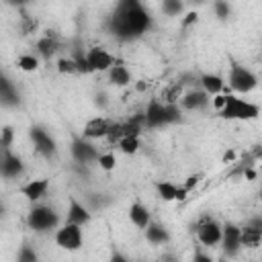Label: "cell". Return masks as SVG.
Wrapping results in <instances>:
<instances>
[{"label": "cell", "instance_id": "6da1fadb", "mask_svg": "<svg viewBox=\"0 0 262 262\" xmlns=\"http://www.w3.org/2000/svg\"><path fill=\"white\" fill-rule=\"evenodd\" d=\"M106 27L113 37L121 41H133L147 33V29L151 27V16L143 2L131 6H115Z\"/></svg>", "mask_w": 262, "mask_h": 262}, {"label": "cell", "instance_id": "7a4b0ae2", "mask_svg": "<svg viewBox=\"0 0 262 262\" xmlns=\"http://www.w3.org/2000/svg\"><path fill=\"white\" fill-rule=\"evenodd\" d=\"M143 125L149 129H160V127H168L174 125L182 119V111L176 102H166L160 98H151L147 102V108L143 113Z\"/></svg>", "mask_w": 262, "mask_h": 262}, {"label": "cell", "instance_id": "3957f363", "mask_svg": "<svg viewBox=\"0 0 262 262\" xmlns=\"http://www.w3.org/2000/svg\"><path fill=\"white\" fill-rule=\"evenodd\" d=\"M219 117L227 119V121H254L260 115V106L248 98H244L242 94H225V100L221 104V108L217 111Z\"/></svg>", "mask_w": 262, "mask_h": 262}, {"label": "cell", "instance_id": "277c9868", "mask_svg": "<svg viewBox=\"0 0 262 262\" xmlns=\"http://www.w3.org/2000/svg\"><path fill=\"white\" fill-rule=\"evenodd\" d=\"M59 223H61L59 221V213L51 205H45V203H33V207L27 213V225L35 233L55 231V227Z\"/></svg>", "mask_w": 262, "mask_h": 262}, {"label": "cell", "instance_id": "5b68a950", "mask_svg": "<svg viewBox=\"0 0 262 262\" xmlns=\"http://www.w3.org/2000/svg\"><path fill=\"white\" fill-rule=\"evenodd\" d=\"M225 84L235 94H248V92L258 88V74L254 70L242 66V63H231Z\"/></svg>", "mask_w": 262, "mask_h": 262}, {"label": "cell", "instance_id": "8992f818", "mask_svg": "<svg viewBox=\"0 0 262 262\" xmlns=\"http://www.w3.org/2000/svg\"><path fill=\"white\" fill-rule=\"evenodd\" d=\"M53 239H55V246L66 252H78L84 246V227L63 221L55 227Z\"/></svg>", "mask_w": 262, "mask_h": 262}, {"label": "cell", "instance_id": "52a82bcc", "mask_svg": "<svg viewBox=\"0 0 262 262\" xmlns=\"http://www.w3.org/2000/svg\"><path fill=\"white\" fill-rule=\"evenodd\" d=\"M29 139L35 147V151L45 158V160H53L57 156V143H55V137L41 125H33L29 129Z\"/></svg>", "mask_w": 262, "mask_h": 262}, {"label": "cell", "instance_id": "ba28073f", "mask_svg": "<svg viewBox=\"0 0 262 262\" xmlns=\"http://www.w3.org/2000/svg\"><path fill=\"white\" fill-rule=\"evenodd\" d=\"M194 237L203 248H215L221 239V223L209 215L201 217L194 225Z\"/></svg>", "mask_w": 262, "mask_h": 262}, {"label": "cell", "instance_id": "9c48e42d", "mask_svg": "<svg viewBox=\"0 0 262 262\" xmlns=\"http://www.w3.org/2000/svg\"><path fill=\"white\" fill-rule=\"evenodd\" d=\"M70 154H72V160H74L76 164H80V166H90V164L96 162L98 147H96L90 139H86V137H82V135H76V137L72 139V143H70Z\"/></svg>", "mask_w": 262, "mask_h": 262}, {"label": "cell", "instance_id": "30bf717a", "mask_svg": "<svg viewBox=\"0 0 262 262\" xmlns=\"http://www.w3.org/2000/svg\"><path fill=\"white\" fill-rule=\"evenodd\" d=\"M25 174V164L12 147H0V176L6 180H16Z\"/></svg>", "mask_w": 262, "mask_h": 262}, {"label": "cell", "instance_id": "8fae6325", "mask_svg": "<svg viewBox=\"0 0 262 262\" xmlns=\"http://www.w3.org/2000/svg\"><path fill=\"white\" fill-rule=\"evenodd\" d=\"M84 57H86V63H88V68H90V74H92V72H106L113 63L119 61L108 49H104V47H100V45H94V47L86 49Z\"/></svg>", "mask_w": 262, "mask_h": 262}, {"label": "cell", "instance_id": "7c38bea8", "mask_svg": "<svg viewBox=\"0 0 262 262\" xmlns=\"http://www.w3.org/2000/svg\"><path fill=\"white\" fill-rule=\"evenodd\" d=\"M219 246H221L223 254L229 256V258H233L242 250V244H239V225L237 223H233V221L221 223V239H219Z\"/></svg>", "mask_w": 262, "mask_h": 262}, {"label": "cell", "instance_id": "4fadbf2b", "mask_svg": "<svg viewBox=\"0 0 262 262\" xmlns=\"http://www.w3.org/2000/svg\"><path fill=\"white\" fill-rule=\"evenodd\" d=\"M239 244L242 248H258L262 244V217H254L246 225H239Z\"/></svg>", "mask_w": 262, "mask_h": 262}, {"label": "cell", "instance_id": "5bb4252c", "mask_svg": "<svg viewBox=\"0 0 262 262\" xmlns=\"http://www.w3.org/2000/svg\"><path fill=\"white\" fill-rule=\"evenodd\" d=\"M209 102H211V96L205 90H201V88L186 90L178 98V106L182 111H203V108L209 106Z\"/></svg>", "mask_w": 262, "mask_h": 262}, {"label": "cell", "instance_id": "9a60e30c", "mask_svg": "<svg viewBox=\"0 0 262 262\" xmlns=\"http://www.w3.org/2000/svg\"><path fill=\"white\" fill-rule=\"evenodd\" d=\"M111 125H113V121H108L106 117L96 115V117H92V119H88V121L84 123V127H82V137H86V139H90V141L106 139V135H108V131H111Z\"/></svg>", "mask_w": 262, "mask_h": 262}, {"label": "cell", "instance_id": "2e32d148", "mask_svg": "<svg viewBox=\"0 0 262 262\" xmlns=\"http://www.w3.org/2000/svg\"><path fill=\"white\" fill-rule=\"evenodd\" d=\"M49 192V178H31L18 186V194L31 203H39Z\"/></svg>", "mask_w": 262, "mask_h": 262}, {"label": "cell", "instance_id": "e0dca14e", "mask_svg": "<svg viewBox=\"0 0 262 262\" xmlns=\"http://www.w3.org/2000/svg\"><path fill=\"white\" fill-rule=\"evenodd\" d=\"M66 221L86 227V225L92 221V213H90V209H88L82 201H78L76 196H70L68 209H66Z\"/></svg>", "mask_w": 262, "mask_h": 262}, {"label": "cell", "instance_id": "ac0fdd59", "mask_svg": "<svg viewBox=\"0 0 262 262\" xmlns=\"http://www.w3.org/2000/svg\"><path fill=\"white\" fill-rule=\"evenodd\" d=\"M199 84H201V90H205L209 96L225 92V88H227L225 78L221 74H215V72H203L199 76Z\"/></svg>", "mask_w": 262, "mask_h": 262}, {"label": "cell", "instance_id": "d6986e66", "mask_svg": "<svg viewBox=\"0 0 262 262\" xmlns=\"http://www.w3.org/2000/svg\"><path fill=\"white\" fill-rule=\"evenodd\" d=\"M106 76H108V82H111L113 86H117V88H125V86L133 84V76H131L129 68H127L125 63H121V61L113 63V66L106 70Z\"/></svg>", "mask_w": 262, "mask_h": 262}, {"label": "cell", "instance_id": "ffe728a7", "mask_svg": "<svg viewBox=\"0 0 262 262\" xmlns=\"http://www.w3.org/2000/svg\"><path fill=\"white\" fill-rule=\"evenodd\" d=\"M127 215H129V221H131L137 229H145L147 223L151 221V213H149L147 205H143L141 201H133V203L129 205Z\"/></svg>", "mask_w": 262, "mask_h": 262}, {"label": "cell", "instance_id": "44dd1931", "mask_svg": "<svg viewBox=\"0 0 262 262\" xmlns=\"http://www.w3.org/2000/svg\"><path fill=\"white\" fill-rule=\"evenodd\" d=\"M143 233H145V239L151 246H166L170 242V231L166 229V225H162L160 221H154V219L147 223Z\"/></svg>", "mask_w": 262, "mask_h": 262}, {"label": "cell", "instance_id": "7402d4cb", "mask_svg": "<svg viewBox=\"0 0 262 262\" xmlns=\"http://www.w3.org/2000/svg\"><path fill=\"white\" fill-rule=\"evenodd\" d=\"M0 102L4 106H16L18 104V92H16L14 84L10 82V78H6L4 74H0Z\"/></svg>", "mask_w": 262, "mask_h": 262}, {"label": "cell", "instance_id": "603a6c76", "mask_svg": "<svg viewBox=\"0 0 262 262\" xmlns=\"http://www.w3.org/2000/svg\"><path fill=\"white\" fill-rule=\"evenodd\" d=\"M154 188H156V194H158L164 203H172V201L178 199V184L172 182V180H158V182L154 184Z\"/></svg>", "mask_w": 262, "mask_h": 262}, {"label": "cell", "instance_id": "cb8c5ba5", "mask_svg": "<svg viewBox=\"0 0 262 262\" xmlns=\"http://www.w3.org/2000/svg\"><path fill=\"white\" fill-rule=\"evenodd\" d=\"M57 41H55V37H51V35H43L39 41H37V45H35V49H37V55L39 57H43V59H49V57H53L55 53H57Z\"/></svg>", "mask_w": 262, "mask_h": 262}, {"label": "cell", "instance_id": "d4e9b609", "mask_svg": "<svg viewBox=\"0 0 262 262\" xmlns=\"http://www.w3.org/2000/svg\"><path fill=\"white\" fill-rule=\"evenodd\" d=\"M115 143H117L119 151L125 154V156H133V154H137L139 147H141L139 135H123V137H119Z\"/></svg>", "mask_w": 262, "mask_h": 262}, {"label": "cell", "instance_id": "484cf974", "mask_svg": "<svg viewBox=\"0 0 262 262\" xmlns=\"http://www.w3.org/2000/svg\"><path fill=\"white\" fill-rule=\"evenodd\" d=\"M160 10H162L166 16H170V18L182 16V14L186 12V2H184V0H162V2H160Z\"/></svg>", "mask_w": 262, "mask_h": 262}, {"label": "cell", "instance_id": "4316f807", "mask_svg": "<svg viewBox=\"0 0 262 262\" xmlns=\"http://www.w3.org/2000/svg\"><path fill=\"white\" fill-rule=\"evenodd\" d=\"M16 68L20 72H27V74L37 72L39 70V55L37 53H20L16 57Z\"/></svg>", "mask_w": 262, "mask_h": 262}, {"label": "cell", "instance_id": "83f0119b", "mask_svg": "<svg viewBox=\"0 0 262 262\" xmlns=\"http://www.w3.org/2000/svg\"><path fill=\"white\" fill-rule=\"evenodd\" d=\"M102 172H113L117 168V156L115 151H98L96 162H94Z\"/></svg>", "mask_w": 262, "mask_h": 262}, {"label": "cell", "instance_id": "f1b7e54d", "mask_svg": "<svg viewBox=\"0 0 262 262\" xmlns=\"http://www.w3.org/2000/svg\"><path fill=\"white\" fill-rule=\"evenodd\" d=\"M213 14H215L217 20H221V23L229 20L231 14H233V8H231L229 0H213Z\"/></svg>", "mask_w": 262, "mask_h": 262}, {"label": "cell", "instance_id": "f546056e", "mask_svg": "<svg viewBox=\"0 0 262 262\" xmlns=\"http://www.w3.org/2000/svg\"><path fill=\"white\" fill-rule=\"evenodd\" d=\"M57 72L59 74H66V76H74V74H78V66H76V59H74V55L70 57H59L57 59Z\"/></svg>", "mask_w": 262, "mask_h": 262}, {"label": "cell", "instance_id": "4dcf8cb0", "mask_svg": "<svg viewBox=\"0 0 262 262\" xmlns=\"http://www.w3.org/2000/svg\"><path fill=\"white\" fill-rule=\"evenodd\" d=\"M37 258H39L37 252H35L31 246H27V244L20 246V250L16 252V260H18V262H37Z\"/></svg>", "mask_w": 262, "mask_h": 262}, {"label": "cell", "instance_id": "1f68e13d", "mask_svg": "<svg viewBox=\"0 0 262 262\" xmlns=\"http://www.w3.org/2000/svg\"><path fill=\"white\" fill-rule=\"evenodd\" d=\"M14 143V129L10 125L0 129V147H12Z\"/></svg>", "mask_w": 262, "mask_h": 262}, {"label": "cell", "instance_id": "d6a6232c", "mask_svg": "<svg viewBox=\"0 0 262 262\" xmlns=\"http://www.w3.org/2000/svg\"><path fill=\"white\" fill-rule=\"evenodd\" d=\"M196 20H199V12H196V10H188V12H184V14L180 16V25H182V29L192 27Z\"/></svg>", "mask_w": 262, "mask_h": 262}, {"label": "cell", "instance_id": "836d02e7", "mask_svg": "<svg viewBox=\"0 0 262 262\" xmlns=\"http://www.w3.org/2000/svg\"><path fill=\"white\" fill-rule=\"evenodd\" d=\"M201 178H203V174H192V176H188V178L182 182V186H184L188 192H192V188H194V186L201 182Z\"/></svg>", "mask_w": 262, "mask_h": 262}, {"label": "cell", "instance_id": "e575fe53", "mask_svg": "<svg viewBox=\"0 0 262 262\" xmlns=\"http://www.w3.org/2000/svg\"><path fill=\"white\" fill-rule=\"evenodd\" d=\"M94 104H96L98 108H104V106L108 104V96H106V92H102V90L96 92V94H94Z\"/></svg>", "mask_w": 262, "mask_h": 262}, {"label": "cell", "instance_id": "d590c367", "mask_svg": "<svg viewBox=\"0 0 262 262\" xmlns=\"http://www.w3.org/2000/svg\"><path fill=\"white\" fill-rule=\"evenodd\" d=\"M194 260L196 262H211V256L209 254H203V252H194Z\"/></svg>", "mask_w": 262, "mask_h": 262}, {"label": "cell", "instance_id": "8d00e7d4", "mask_svg": "<svg viewBox=\"0 0 262 262\" xmlns=\"http://www.w3.org/2000/svg\"><path fill=\"white\" fill-rule=\"evenodd\" d=\"M10 6H27V4H31L33 0H6Z\"/></svg>", "mask_w": 262, "mask_h": 262}, {"label": "cell", "instance_id": "74e56055", "mask_svg": "<svg viewBox=\"0 0 262 262\" xmlns=\"http://www.w3.org/2000/svg\"><path fill=\"white\" fill-rule=\"evenodd\" d=\"M139 2H143V0H119L117 6H131V4H139Z\"/></svg>", "mask_w": 262, "mask_h": 262}, {"label": "cell", "instance_id": "f35d334b", "mask_svg": "<svg viewBox=\"0 0 262 262\" xmlns=\"http://www.w3.org/2000/svg\"><path fill=\"white\" fill-rule=\"evenodd\" d=\"M184 2H186V4H190V6H196V8H199V6H203V4H207V0H184Z\"/></svg>", "mask_w": 262, "mask_h": 262}, {"label": "cell", "instance_id": "ab89813d", "mask_svg": "<svg viewBox=\"0 0 262 262\" xmlns=\"http://www.w3.org/2000/svg\"><path fill=\"white\" fill-rule=\"evenodd\" d=\"M227 160H233V151H227V154L223 156V162H227Z\"/></svg>", "mask_w": 262, "mask_h": 262}, {"label": "cell", "instance_id": "60d3db41", "mask_svg": "<svg viewBox=\"0 0 262 262\" xmlns=\"http://www.w3.org/2000/svg\"><path fill=\"white\" fill-rule=\"evenodd\" d=\"M4 213H6V205H4V203H2V201H0V217H2V215H4Z\"/></svg>", "mask_w": 262, "mask_h": 262}]
</instances>
